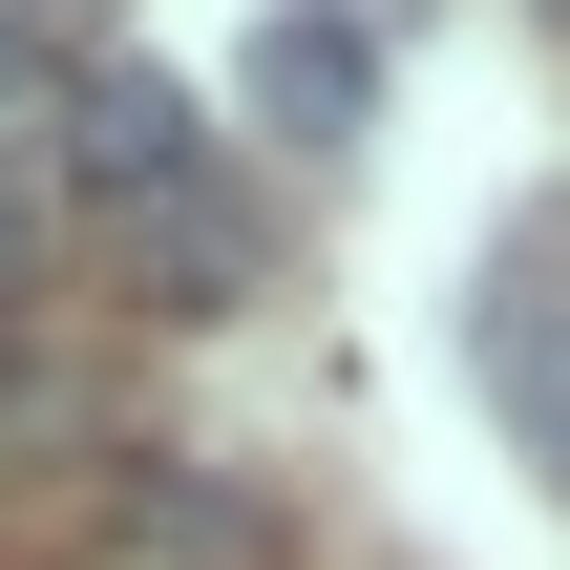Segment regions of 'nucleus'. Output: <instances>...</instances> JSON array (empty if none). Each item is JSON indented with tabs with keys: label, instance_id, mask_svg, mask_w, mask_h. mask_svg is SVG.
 Segmentation results:
<instances>
[{
	"label": "nucleus",
	"instance_id": "f257e3e1",
	"mask_svg": "<svg viewBox=\"0 0 570 570\" xmlns=\"http://www.w3.org/2000/svg\"><path fill=\"white\" fill-rule=\"evenodd\" d=\"M233 106H254L275 148H360V127H381V21H338V0H275V21L233 42Z\"/></svg>",
	"mask_w": 570,
	"mask_h": 570
},
{
	"label": "nucleus",
	"instance_id": "f03ea898",
	"mask_svg": "<svg viewBox=\"0 0 570 570\" xmlns=\"http://www.w3.org/2000/svg\"><path fill=\"white\" fill-rule=\"evenodd\" d=\"M465 381H487V423L570 487V275H487L465 296Z\"/></svg>",
	"mask_w": 570,
	"mask_h": 570
},
{
	"label": "nucleus",
	"instance_id": "7ed1b4c3",
	"mask_svg": "<svg viewBox=\"0 0 570 570\" xmlns=\"http://www.w3.org/2000/svg\"><path fill=\"white\" fill-rule=\"evenodd\" d=\"M63 169H85L106 212H169V190H212V127H190L169 63H106V85L63 106Z\"/></svg>",
	"mask_w": 570,
	"mask_h": 570
},
{
	"label": "nucleus",
	"instance_id": "20e7f679",
	"mask_svg": "<svg viewBox=\"0 0 570 570\" xmlns=\"http://www.w3.org/2000/svg\"><path fill=\"white\" fill-rule=\"evenodd\" d=\"M127 254L169 275V317H233V296H254V212H233V190H169V212H127Z\"/></svg>",
	"mask_w": 570,
	"mask_h": 570
},
{
	"label": "nucleus",
	"instance_id": "39448f33",
	"mask_svg": "<svg viewBox=\"0 0 570 570\" xmlns=\"http://www.w3.org/2000/svg\"><path fill=\"white\" fill-rule=\"evenodd\" d=\"M85 85H106V63H85L63 21H21V0H0V127H21V106H85Z\"/></svg>",
	"mask_w": 570,
	"mask_h": 570
},
{
	"label": "nucleus",
	"instance_id": "423d86ee",
	"mask_svg": "<svg viewBox=\"0 0 570 570\" xmlns=\"http://www.w3.org/2000/svg\"><path fill=\"white\" fill-rule=\"evenodd\" d=\"M42 233H63V212H42V169H0V296H42Z\"/></svg>",
	"mask_w": 570,
	"mask_h": 570
},
{
	"label": "nucleus",
	"instance_id": "0eeeda50",
	"mask_svg": "<svg viewBox=\"0 0 570 570\" xmlns=\"http://www.w3.org/2000/svg\"><path fill=\"white\" fill-rule=\"evenodd\" d=\"M21 21H63V42H85V21H106V0H21Z\"/></svg>",
	"mask_w": 570,
	"mask_h": 570
}]
</instances>
